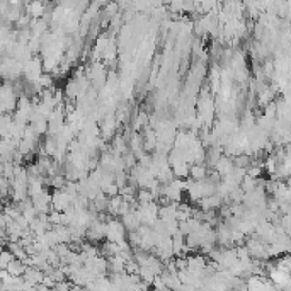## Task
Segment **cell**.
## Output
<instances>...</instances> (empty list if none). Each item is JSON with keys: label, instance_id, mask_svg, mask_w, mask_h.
I'll return each instance as SVG.
<instances>
[{"label": "cell", "instance_id": "obj_2", "mask_svg": "<svg viewBox=\"0 0 291 291\" xmlns=\"http://www.w3.org/2000/svg\"><path fill=\"white\" fill-rule=\"evenodd\" d=\"M22 278H24V281H27L31 286H36V285H39V283H43L44 272L41 271L39 268H34V266H26V271H24Z\"/></svg>", "mask_w": 291, "mask_h": 291}, {"label": "cell", "instance_id": "obj_6", "mask_svg": "<svg viewBox=\"0 0 291 291\" xmlns=\"http://www.w3.org/2000/svg\"><path fill=\"white\" fill-rule=\"evenodd\" d=\"M26 10H27V14H29V16H33L34 19H36V17L43 16L44 5H43V2H41V0H33V2H29V5H27Z\"/></svg>", "mask_w": 291, "mask_h": 291}, {"label": "cell", "instance_id": "obj_4", "mask_svg": "<svg viewBox=\"0 0 291 291\" xmlns=\"http://www.w3.org/2000/svg\"><path fill=\"white\" fill-rule=\"evenodd\" d=\"M208 165L204 164H193L191 167H189V175L193 177V181H203L204 177L208 175Z\"/></svg>", "mask_w": 291, "mask_h": 291}, {"label": "cell", "instance_id": "obj_5", "mask_svg": "<svg viewBox=\"0 0 291 291\" xmlns=\"http://www.w3.org/2000/svg\"><path fill=\"white\" fill-rule=\"evenodd\" d=\"M5 271L9 272V274H12V276H22L24 271H26V264H24V261H20V259L14 257L12 261L7 264Z\"/></svg>", "mask_w": 291, "mask_h": 291}, {"label": "cell", "instance_id": "obj_8", "mask_svg": "<svg viewBox=\"0 0 291 291\" xmlns=\"http://www.w3.org/2000/svg\"><path fill=\"white\" fill-rule=\"evenodd\" d=\"M0 140H2V136H0Z\"/></svg>", "mask_w": 291, "mask_h": 291}, {"label": "cell", "instance_id": "obj_3", "mask_svg": "<svg viewBox=\"0 0 291 291\" xmlns=\"http://www.w3.org/2000/svg\"><path fill=\"white\" fill-rule=\"evenodd\" d=\"M214 171L218 172V174L223 177L225 174H228V172L233 169V158H230V157H225V155H221L220 158H218V162L214 164Z\"/></svg>", "mask_w": 291, "mask_h": 291}, {"label": "cell", "instance_id": "obj_1", "mask_svg": "<svg viewBox=\"0 0 291 291\" xmlns=\"http://www.w3.org/2000/svg\"><path fill=\"white\" fill-rule=\"evenodd\" d=\"M72 206V197L65 189H55L51 194V208L57 211H65L67 208Z\"/></svg>", "mask_w": 291, "mask_h": 291}, {"label": "cell", "instance_id": "obj_7", "mask_svg": "<svg viewBox=\"0 0 291 291\" xmlns=\"http://www.w3.org/2000/svg\"><path fill=\"white\" fill-rule=\"evenodd\" d=\"M12 259H14V255L9 249H7V251L5 249H0V269H5L7 264H9Z\"/></svg>", "mask_w": 291, "mask_h": 291}]
</instances>
